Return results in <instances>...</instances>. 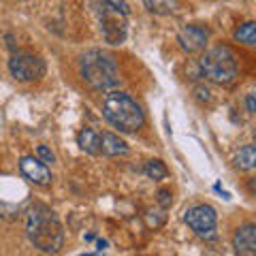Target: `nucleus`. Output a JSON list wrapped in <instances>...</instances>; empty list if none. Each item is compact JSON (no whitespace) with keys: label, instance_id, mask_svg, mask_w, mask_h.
Wrapping results in <instances>:
<instances>
[{"label":"nucleus","instance_id":"16","mask_svg":"<svg viewBox=\"0 0 256 256\" xmlns=\"http://www.w3.org/2000/svg\"><path fill=\"white\" fill-rule=\"evenodd\" d=\"M146 175L150 180H154V182L164 180L166 178V166L160 162V160H150V162L146 164Z\"/></svg>","mask_w":256,"mask_h":256},{"label":"nucleus","instance_id":"1","mask_svg":"<svg viewBox=\"0 0 256 256\" xmlns=\"http://www.w3.org/2000/svg\"><path fill=\"white\" fill-rule=\"evenodd\" d=\"M26 235L32 246L47 254L58 252L64 244V230H62L60 218L56 216L54 210H50L43 203H36L28 210Z\"/></svg>","mask_w":256,"mask_h":256},{"label":"nucleus","instance_id":"6","mask_svg":"<svg viewBox=\"0 0 256 256\" xmlns=\"http://www.w3.org/2000/svg\"><path fill=\"white\" fill-rule=\"evenodd\" d=\"M184 222L194 230V233L205 239V242H214L218 237V216L216 210L210 205H194L184 214Z\"/></svg>","mask_w":256,"mask_h":256},{"label":"nucleus","instance_id":"15","mask_svg":"<svg viewBox=\"0 0 256 256\" xmlns=\"http://www.w3.org/2000/svg\"><path fill=\"white\" fill-rule=\"evenodd\" d=\"M235 38L248 47H256V22H246L235 30Z\"/></svg>","mask_w":256,"mask_h":256},{"label":"nucleus","instance_id":"10","mask_svg":"<svg viewBox=\"0 0 256 256\" xmlns=\"http://www.w3.org/2000/svg\"><path fill=\"white\" fill-rule=\"evenodd\" d=\"M233 248L237 254L256 256V224H246V226L237 228L233 237Z\"/></svg>","mask_w":256,"mask_h":256},{"label":"nucleus","instance_id":"12","mask_svg":"<svg viewBox=\"0 0 256 256\" xmlns=\"http://www.w3.org/2000/svg\"><path fill=\"white\" fill-rule=\"evenodd\" d=\"M77 143L86 154H92V156L100 154V134L94 132L92 128H84V130L77 134Z\"/></svg>","mask_w":256,"mask_h":256},{"label":"nucleus","instance_id":"7","mask_svg":"<svg viewBox=\"0 0 256 256\" xmlns=\"http://www.w3.org/2000/svg\"><path fill=\"white\" fill-rule=\"evenodd\" d=\"M9 73L13 79L26 84V82H36L45 75V62L34 54H13L9 60Z\"/></svg>","mask_w":256,"mask_h":256},{"label":"nucleus","instance_id":"17","mask_svg":"<svg viewBox=\"0 0 256 256\" xmlns=\"http://www.w3.org/2000/svg\"><path fill=\"white\" fill-rule=\"evenodd\" d=\"M36 154H38V158H41L45 164H52V162H56V156L52 154V150H50V148H45V146H38Z\"/></svg>","mask_w":256,"mask_h":256},{"label":"nucleus","instance_id":"11","mask_svg":"<svg viewBox=\"0 0 256 256\" xmlns=\"http://www.w3.org/2000/svg\"><path fill=\"white\" fill-rule=\"evenodd\" d=\"M100 154L102 156H126L128 146L114 132H102L100 134Z\"/></svg>","mask_w":256,"mask_h":256},{"label":"nucleus","instance_id":"4","mask_svg":"<svg viewBox=\"0 0 256 256\" xmlns=\"http://www.w3.org/2000/svg\"><path fill=\"white\" fill-rule=\"evenodd\" d=\"M201 73L214 84L226 86L237 77V58L228 47H214L201 58Z\"/></svg>","mask_w":256,"mask_h":256},{"label":"nucleus","instance_id":"2","mask_svg":"<svg viewBox=\"0 0 256 256\" xmlns=\"http://www.w3.org/2000/svg\"><path fill=\"white\" fill-rule=\"evenodd\" d=\"M79 73L92 90H111L120 84V70L116 58L102 50H88L79 58Z\"/></svg>","mask_w":256,"mask_h":256},{"label":"nucleus","instance_id":"9","mask_svg":"<svg viewBox=\"0 0 256 256\" xmlns=\"http://www.w3.org/2000/svg\"><path fill=\"white\" fill-rule=\"evenodd\" d=\"M207 38H210V32L201 26H184L178 34V43L180 47L186 54H194V52H201Z\"/></svg>","mask_w":256,"mask_h":256},{"label":"nucleus","instance_id":"19","mask_svg":"<svg viewBox=\"0 0 256 256\" xmlns=\"http://www.w3.org/2000/svg\"><path fill=\"white\" fill-rule=\"evenodd\" d=\"M158 201H160L162 207H169L171 205V192L169 190H160L158 192Z\"/></svg>","mask_w":256,"mask_h":256},{"label":"nucleus","instance_id":"13","mask_svg":"<svg viewBox=\"0 0 256 256\" xmlns=\"http://www.w3.org/2000/svg\"><path fill=\"white\" fill-rule=\"evenodd\" d=\"M233 162L239 171H256V143L239 150L233 158Z\"/></svg>","mask_w":256,"mask_h":256},{"label":"nucleus","instance_id":"20","mask_svg":"<svg viewBox=\"0 0 256 256\" xmlns=\"http://www.w3.org/2000/svg\"><path fill=\"white\" fill-rule=\"evenodd\" d=\"M250 188H252V192L256 194V182H252V186H250Z\"/></svg>","mask_w":256,"mask_h":256},{"label":"nucleus","instance_id":"18","mask_svg":"<svg viewBox=\"0 0 256 256\" xmlns=\"http://www.w3.org/2000/svg\"><path fill=\"white\" fill-rule=\"evenodd\" d=\"M246 109L250 111V114H256V90L246 96Z\"/></svg>","mask_w":256,"mask_h":256},{"label":"nucleus","instance_id":"8","mask_svg":"<svg viewBox=\"0 0 256 256\" xmlns=\"http://www.w3.org/2000/svg\"><path fill=\"white\" fill-rule=\"evenodd\" d=\"M20 171L26 180H30L32 184H38V186H47L52 182V171L41 158L34 156H24L20 160Z\"/></svg>","mask_w":256,"mask_h":256},{"label":"nucleus","instance_id":"5","mask_svg":"<svg viewBox=\"0 0 256 256\" xmlns=\"http://www.w3.org/2000/svg\"><path fill=\"white\" fill-rule=\"evenodd\" d=\"M128 15H130V6L124 0H100V32L107 43H124Z\"/></svg>","mask_w":256,"mask_h":256},{"label":"nucleus","instance_id":"14","mask_svg":"<svg viewBox=\"0 0 256 256\" xmlns=\"http://www.w3.org/2000/svg\"><path fill=\"white\" fill-rule=\"evenodd\" d=\"M143 4L154 15H173L180 9L178 0H143Z\"/></svg>","mask_w":256,"mask_h":256},{"label":"nucleus","instance_id":"3","mask_svg":"<svg viewBox=\"0 0 256 256\" xmlns=\"http://www.w3.org/2000/svg\"><path fill=\"white\" fill-rule=\"evenodd\" d=\"M102 116L107 122L122 132H134L146 124V114L130 94L111 90L102 102Z\"/></svg>","mask_w":256,"mask_h":256},{"label":"nucleus","instance_id":"21","mask_svg":"<svg viewBox=\"0 0 256 256\" xmlns=\"http://www.w3.org/2000/svg\"><path fill=\"white\" fill-rule=\"evenodd\" d=\"M254 139H256V137H254Z\"/></svg>","mask_w":256,"mask_h":256}]
</instances>
